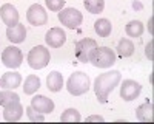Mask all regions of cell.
<instances>
[{
    "instance_id": "obj_1",
    "label": "cell",
    "mask_w": 154,
    "mask_h": 124,
    "mask_svg": "<svg viewBox=\"0 0 154 124\" xmlns=\"http://www.w3.org/2000/svg\"><path fill=\"white\" fill-rule=\"evenodd\" d=\"M120 71L117 70H112V71H106V73H102L96 78L94 81V93L97 96V99L105 104L108 101V95L117 87V84L120 82Z\"/></svg>"
},
{
    "instance_id": "obj_2",
    "label": "cell",
    "mask_w": 154,
    "mask_h": 124,
    "mask_svg": "<svg viewBox=\"0 0 154 124\" xmlns=\"http://www.w3.org/2000/svg\"><path fill=\"white\" fill-rule=\"evenodd\" d=\"M89 87H91V81H89V76L83 71H74L69 79H68V84H66V89L71 95L74 96H80V95H85Z\"/></svg>"
},
{
    "instance_id": "obj_3",
    "label": "cell",
    "mask_w": 154,
    "mask_h": 124,
    "mask_svg": "<svg viewBox=\"0 0 154 124\" xmlns=\"http://www.w3.org/2000/svg\"><path fill=\"white\" fill-rule=\"evenodd\" d=\"M49 50H46V47L43 45H37L34 47L31 51L28 53V64L31 68L34 70H42L49 64Z\"/></svg>"
},
{
    "instance_id": "obj_4",
    "label": "cell",
    "mask_w": 154,
    "mask_h": 124,
    "mask_svg": "<svg viewBox=\"0 0 154 124\" xmlns=\"http://www.w3.org/2000/svg\"><path fill=\"white\" fill-rule=\"evenodd\" d=\"M89 62H91L94 67L108 68L116 62V53L108 47H97V50L94 51V54H93Z\"/></svg>"
},
{
    "instance_id": "obj_5",
    "label": "cell",
    "mask_w": 154,
    "mask_h": 124,
    "mask_svg": "<svg viewBox=\"0 0 154 124\" xmlns=\"http://www.w3.org/2000/svg\"><path fill=\"white\" fill-rule=\"evenodd\" d=\"M97 42L94 39H89V37H85V39L79 41L75 44V57L79 59L80 62L86 64V62L91 60L94 51L97 50Z\"/></svg>"
},
{
    "instance_id": "obj_6",
    "label": "cell",
    "mask_w": 154,
    "mask_h": 124,
    "mask_svg": "<svg viewBox=\"0 0 154 124\" xmlns=\"http://www.w3.org/2000/svg\"><path fill=\"white\" fill-rule=\"evenodd\" d=\"M59 20L62 22V25H65V27L74 30V28H77L82 23L83 16H82L80 11H77L74 8H65V9H60Z\"/></svg>"
},
{
    "instance_id": "obj_7",
    "label": "cell",
    "mask_w": 154,
    "mask_h": 124,
    "mask_svg": "<svg viewBox=\"0 0 154 124\" xmlns=\"http://www.w3.org/2000/svg\"><path fill=\"white\" fill-rule=\"evenodd\" d=\"M2 62L8 68H19L23 62V54L17 47H6L2 53Z\"/></svg>"
},
{
    "instance_id": "obj_8",
    "label": "cell",
    "mask_w": 154,
    "mask_h": 124,
    "mask_svg": "<svg viewBox=\"0 0 154 124\" xmlns=\"http://www.w3.org/2000/svg\"><path fill=\"white\" fill-rule=\"evenodd\" d=\"M140 92H142V85L133 79H125L120 85V98L123 101H133L140 95Z\"/></svg>"
},
{
    "instance_id": "obj_9",
    "label": "cell",
    "mask_w": 154,
    "mask_h": 124,
    "mask_svg": "<svg viewBox=\"0 0 154 124\" xmlns=\"http://www.w3.org/2000/svg\"><path fill=\"white\" fill-rule=\"evenodd\" d=\"M26 19H28V22L31 25H34V27H42V25H45L46 20H48V14H46V11L43 9V6L35 3V5H31L28 8Z\"/></svg>"
},
{
    "instance_id": "obj_10",
    "label": "cell",
    "mask_w": 154,
    "mask_h": 124,
    "mask_svg": "<svg viewBox=\"0 0 154 124\" xmlns=\"http://www.w3.org/2000/svg\"><path fill=\"white\" fill-rule=\"evenodd\" d=\"M0 17H2L3 23L8 27H14L19 23V11L14 5L11 3H5L0 8Z\"/></svg>"
},
{
    "instance_id": "obj_11",
    "label": "cell",
    "mask_w": 154,
    "mask_h": 124,
    "mask_svg": "<svg viewBox=\"0 0 154 124\" xmlns=\"http://www.w3.org/2000/svg\"><path fill=\"white\" fill-rule=\"evenodd\" d=\"M31 107L34 110H37L38 113H51V112L54 110V103H53V99H49L43 95H37L31 99Z\"/></svg>"
},
{
    "instance_id": "obj_12",
    "label": "cell",
    "mask_w": 154,
    "mask_h": 124,
    "mask_svg": "<svg viewBox=\"0 0 154 124\" xmlns=\"http://www.w3.org/2000/svg\"><path fill=\"white\" fill-rule=\"evenodd\" d=\"M45 41L51 48H59L66 42V34L62 28H51L45 36Z\"/></svg>"
},
{
    "instance_id": "obj_13",
    "label": "cell",
    "mask_w": 154,
    "mask_h": 124,
    "mask_svg": "<svg viewBox=\"0 0 154 124\" xmlns=\"http://www.w3.org/2000/svg\"><path fill=\"white\" fill-rule=\"evenodd\" d=\"M22 116H23V106L20 104V101H16V103H11V104L5 106V110H3V118H5V121L16 122V121H19Z\"/></svg>"
},
{
    "instance_id": "obj_14",
    "label": "cell",
    "mask_w": 154,
    "mask_h": 124,
    "mask_svg": "<svg viewBox=\"0 0 154 124\" xmlns=\"http://www.w3.org/2000/svg\"><path fill=\"white\" fill-rule=\"evenodd\" d=\"M22 84V74L17 71H8L0 78V87L8 90H16Z\"/></svg>"
},
{
    "instance_id": "obj_15",
    "label": "cell",
    "mask_w": 154,
    "mask_h": 124,
    "mask_svg": "<svg viewBox=\"0 0 154 124\" xmlns=\"http://www.w3.org/2000/svg\"><path fill=\"white\" fill-rule=\"evenodd\" d=\"M6 37L8 41H11L12 44H22L26 37V30H25V25L17 23L14 27H8L6 30Z\"/></svg>"
},
{
    "instance_id": "obj_16",
    "label": "cell",
    "mask_w": 154,
    "mask_h": 124,
    "mask_svg": "<svg viewBox=\"0 0 154 124\" xmlns=\"http://www.w3.org/2000/svg\"><path fill=\"white\" fill-rule=\"evenodd\" d=\"M136 115L139 121H143V122H151L154 119V106L151 101H146L145 104L139 106L136 110Z\"/></svg>"
},
{
    "instance_id": "obj_17",
    "label": "cell",
    "mask_w": 154,
    "mask_h": 124,
    "mask_svg": "<svg viewBox=\"0 0 154 124\" xmlns=\"http://www.w3.org/2000/svg\"><path fill=\"white\" fill-rule=\"evenodd\" d=\"M46 87L51 92H54V93L60 92L62 87H63V76H62V73L51 71L46 76Z\"/></svg>"
},
{
    "instance_id": "obj_18",
    "label": "cell",
    "mask_w": 154,
    "mask_h": 124,
    "mask_svg": "<svg viewBox=\"0 0 154 124\" xmlns=\"http://www.w3.org/2000/svg\"><path fill=\"white\" fill-rule=\"evenodd\" d=\"M38 89H40V79L35 74H29V76L25 79L23 84V92L25 95H34Z\"/></svg>"
},
{
    "instance_id": "obj_19",
    "label": "cell",
    "mask_w": 154,
    "mask_h": 124,
    "mask_svg": "<svg viewBox=\"0 0 154 124\" xmlns=\"http://www.w3.org/2000/svg\"><path fill=\"white\" fill-rule=\"evenodd\" d=\"M94 30L96 33L100 36V37H108L111 34V30H112V25L108 19H99L96 23H94Z\"/></svg>"
},
{
    "instance_id": "obj_20",
    "label": "cell",
    "mask_w": 154,
    "mask_h": 124,
    "mask_svg": "<svg viewBox=\"0 0 154 124\" xmlns=\"http://www.w3.org/2000/svg\"><path fill=\"white\" fill-rule=\"evenodd\" d=\"M143 23L140 22V20H131L130 23L126 25V28H125V31H126V34L130 36V37H140L143 34Z\"/></svg>"
},
{
    "instance_id": "obj_21",
    "label": "cell",
    "mask_w": 154,
    "mask_h": 124,
    "mask_svg": "<svg viewBox=\"0 0 154 124\" xmlns=\"http://www.w3.org/2000/svg\"><path fill=\"white\" fill-rule=\"evenodd\" d=\"M117 53L120 57H130L134 53V44L130 39H122L117 45Z\"/></svg>"
},
{
    "instance_id": "obj_22",
    "label": "cell",
    "mask_w": 154,
    "mask_h": 124,
    "mask_svg": "<svg viewBox=\"0 0 154 124\" xmlns=\"http://www.w3.org/2000/svg\"><path fill=\"white\" fill-rule=\"evenodd\" d=\"M16 101H20V96L14 92V90H8V89H3L0 92V106L5 107L11 103H16Z\"/></svg>"
},
{
    "instance_id": "obj_23",
    "label": "cell",
    "mask_w": 154,
    "mask_h": 124,
    "mask_svg": "<svg viewBox=\"0 0 154 124\" xmlns=\"http://www.w3.org/2000/svg\"><path fill=\"white\" fill-rule=\"evenodd\" d=\"M83 5H85L88 12H91V14H99V12H102L103 8H105V0H85Z\"/></svg>"
},
{
    "instance_id": "obj_24",
    "label": "cell",
    "mask_w": 154,
    "mask_h": 124,
    "mask_svg": "<svg viewBox=\"0 0 154 124\" xmlns=\"http://www.w3.org/2000/svg\"><path fill=\"white\" fill-rule=\"evenodd\" d=\"M80 119H82V116H80V113L75 109H66L60 115V121L62 122H79Z\"/></svg>"
},
{
    "instance_id": "obj_25",
    "label": "cell",
    "mask_w": 154,
    "mask_h": 124,
    "mask_svg": "<svg viewBox=\"0 0 154 124\" xmlns=\"http://www.w3.org/2000/svg\"><path fill=\"white\" fill-rule=\"evenodd\" d=\"M25 112H26V116L29 118V121H38V122H43V121H45L43 113H38V112L34 110L32 107H28Z\"/></svg>"
},
{
    "instance_id": "obj_26",
    "label": "cell",
    "mask_w": 154,
    "mask_h": 124,
    "mask_svg": "<svg viewBox=\"0 0 154 124\" xmlns=\"http://www.w3.org/2000/svg\"><path fill=\"white\" fill-rule=\"evenodd\" d=\"M49 11H60L65 6V0H45Z\"/></svg>"
},
{
    "instance_id": "obj_27",
    "label": "cell",
    "mask_w": 154,
    "mask_h": 124,
    "mask_svg": "<svg viewBox=\"0 0 154 124\" xmlns=\"http://www.w3.org/2000/svg\"><path fill=\"white\" fill-rule=\"evenodd\" d=\"M146 56L152 60V42H149V44L146 45Z\"/></svg>"
},
{
    "instance_id": "obj_28",
    "label": "cell",
    "mask_w": 154,
    "mask_h": 124,
    "mask_svg": "<svg viewBox=\"0 0 154 124\" xmlns=\"http://www.w3.org/2000/svg\"><path fill=\"white\" fill-rule=\"evenodd\" d=\"M88 121H103V118L102 116H89Z\"/></svg>"
}]
</instances>
